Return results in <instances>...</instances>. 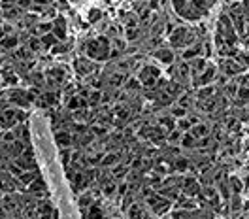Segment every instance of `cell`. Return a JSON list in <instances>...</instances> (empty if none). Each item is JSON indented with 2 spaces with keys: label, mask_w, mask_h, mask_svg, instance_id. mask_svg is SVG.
Wrapping results in <instances>:
<instances>
[{
  "label": "cell",
  "mask_w": 249,
  "mask_h": 219,
  "mask_svg": "<svg viewBox=\"0 0 249 219\" xmlns=\"http://www.w3.org/2000/svg\"><path fill=\"white\" fill-rule=\"evenodd\" d=\"M225 70H227L228 74H236V72H240V70H242V66H236L234 61H227V62H225Z\"/></svg>",
  "instance_id": "obj_1"
},
{
  "label": "cell",
  "mask_w": 249,
  "mask_h": 219,
  "mask_svg": "<svg viewBox=\"0 0 249 219\" xmlns=\"http://www.w3.org/2000/svg\"><path fill=\"white\" fill-rule=\"evenodd\" d=\"M238 97H240V102H247L249 100V87H242L238 91Z\"/></svg>",
  "instance_id": "obj_2"
},
{
  "label": "cell",
  "mask_w": 249,
  "mask_h": 219,
  "mask_svg": "<svg viewBox=\"0 0 249 219\" xmlns=\"http://www.w3.org/2000/svg\"><path fill=\"white\" fill-rule=\"evenodd\" d=\"M157 57H161L164 62H172V53H170V51H159Z\"/></svg>",
  "instance_id": "obj_3"
},
{
  "label": "cell",
  "mask_w": 249,
  "mask_h": 219,
  "mask_svg": "<svg viewBox=\"0 0 249 219\" xmlns=\"http://www.w3.org/2000/svg\"><path fill=\"white\" fill-rule=\"evenodd\" d=\"M211 76H213V68H210V70H207V72H206V74L202 76V79H200V81H196V83H200V85H202V83H207Z\"/></svg>",
  "instance_id": "obj_4"
},
{
  "label": "cell",
  "mask_w": 249,
  "mask_h": 219,
  "mask_svg": "<svg viewBox=\"0 0 249 219\" xmlns=\"http://www.w3.org/2000/svg\"><path fill=\"white\" fill-rule=\"evenodd\" d=\"M236 27L240 32H244V17H236Z\"/></svg>",
  "instance_id": "obj_5"
},
{
  "label": "cell",
  "mask_w": 249,
  "mask_h": 219,
  "mask_svg": "<svg viewBox=\"0 0 249 219\" xmlns=\"http://www.w3.org/2000/svg\"><path fill=\"white\" fill-rule=\"evenodd\" d=\"M91 219H102V217H100V210L98 208H91Z\"/></svg>",
  "instance_id": "obj_6"
},
{
  "label": "cell",
  "mask_w": 249,
  "mask_h": 219,
  "mask_svg": "<svg viewBox=\"0 0 249 219\" xmlns=\"http://www.w3.org/2000/svg\"><path fill=\"white\" fill-rule=\"evenodd\" d=\"M206 132H207L206 127H196V128H194V134H196V136H202V134H206Z\"/></svg>",
  "instance_id": "obj_7"
},
{
  "label": "cell",
  "mask_w": 249,
  "mask_h": 219,
  "mask_svg": "<svg viewBox=\"0 0 249 219\" xmlns=\"http://www.w3.org/2000/svg\"><path fill=\"white\" fill-rule=\"evenodd\" d=\"M183 144H185V146H189V147H191V146L194 144V142H193V136H189V134H187V136H185V138H183Z\"/></svg>",
  "instance_id": "obj_8"
},
{
  "label": "cell",
  "mask_w": 249,
  "mask_h": 219,
  "mask_svg": "<svg viewBox=\"0 0 249 219\" xmlns=\"http://www.w3.org/2000/svg\"><path fill=\"white\" fill-rule=\"evenodd\" d=\"M211 93H213V89H211V87H210V89H204V91L200 93V97H202V98H206V97H210Z\"/></svg>",
  "instance_id": "obj_9"
},
{
  "label": "cell",
  "mask_w": 249,
  "mask_h": 219,
  "mask_svg": "<svg viewBox=\"0 0 249 219\" xmlns=\"http://www.w3.org/2000/svg\"><path fill=\"white\" fill-rule=\"evenodd\" d=\"M196 70H202L204 68V61H196V66H194Z\"/></svg>",
  "instance_id": "obj_10"
},
{
  "label": "cell",
  "mask_w": 249,
  "mask_h": 219,
  "mask_svg": "<svg viewBox=\"0 0 249 219\" xmlns=\"http://www.w3.org/2000/svg\"><path fill=\"white\" fill-rule=\"evenodd\" d=\"M185 166H187V163H185V161H177V168H179V170H181V168H185Z\"/></svg>",
  "instance_id": "obj_11"
},
{
  "label": "cell",
  "mask_w": 249,
  "mask_h": 219,
  "mask_svg": "<svg viewBox=\"0 0 249 219\" xmlns=\"http://www.w3.org/2000/svg\"><path fill=\"white\" fill-rule=\"evenodd\" d=\"M100 13L98 11H91V21H96V17H98Z\"/></svg>",
  "instance_id": "obj_12"
},
{
  "label": "cell",
  "mask_w": 249,
  "mask_h": 219,
  "mask_svg": "<svg viewBox=\"0 0 249 219\" xmlns=\"http://www.w3.org/2000/svg\"><path fill=\"white\" fill-rule=\"evenodd\" d=\"M244 10H245V15H247V21H249V2L244 4Z\"/></svg>",
  "instance_id": "obj_13"
},
{
  "label": "cell",
  "mask_w": 249,
  "mask_h": 219,
  "mask_svg": "<svg viewBox=\"0 0 249 219\" xmlns=\"http://www.w3.org/2000/svg\"><path fill=\"white\" fill-rule=\"evenodd\" d=\"M232 183H234V189H236V191H240V181H238V180H232Z\"/></svg>",
  "instance_id": "obj_14"
},
{
  "label": "cell",
  "mask_w": 249,
  "mask_h": 219,
  "mask_svg": "<svg viewBox=\"0 0 249 219\" xmlns=\"http://www.w3.org/2000/svg\"><path fill=\"white\" fill-rule=\"evenodd\" d=\"M179 127L181 128H189V123L187 121H179Z\"/></svg>",
  "instance_id": "obj_15"
}]
</instances>
